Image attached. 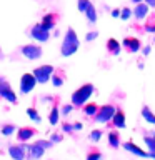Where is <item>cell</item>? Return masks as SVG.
<instances>
[{
	"label": "cell",
	"mask_w": 155,
	"mask_h": 160,
	"mask_svg": "<svg viewBox=\"0 0 155 160\" xmlns=\"http://www.w3.org/2000/svg\"><path fill=\"white\" fill-rule=\"evenodd\" d=\"M80 47V40L77 37V32L73 28H67V32L63 35L62 45H60V52H62L63 57H70L78 50Z\"/></svg>",
	"instance_id": "6da1fadb"
},
{
	"label": "cell",
	"mask_w": 155,
	"mask_h": 160,
	"mask_svg": "<svg viewBox=\"0 0 155 160\" xmlns=\"http://www.w3.org/2000/svg\"><path fill=\"white\" fill-rule=\"evenodd\" d=\"M93 92H95V87H93L92 83H85V85H82V87H78L72 93V103H73V107H82L83 103H87L88 98L93 95Z\"/></svg>",
	"instance_id": "7a4b0ae2"
},
{
	"label": "cell",
	"mask_w": 155,
	"mask_h": 160,
	"mask_svg": "<svg viewBox=\"0 0 155 160\" xmlns=\"http://www.w3.org/2000/svg\"><path fill=\"white\" fill-rule=\"evenodd\" d=\"M52 147H53L52 140H38L33 145H28L27 147V155H28V158H40L45 153V150L52 148Z\"/></svg>",
	"instance_id": "3957f363"
},
{
	"label": "cell",
	"mask_w": 155,
	"mask_h": 160,
	"mask_svg": "<svg viewBox=\"0 0 155 160\" xmlns=\"http://www.w3.org/2000/svg\"><path fill=\"white\" fill-rule=\"evenodd\" d=\"M115 110H117V108H115V105H110V103L98 107L97 113L93 115L95 122H98V123H107V122H110V120H112V117H113V113H115Z\"/></svg>",
	"instance_id": "277c9868"
},
{
	"label": "cell",
	"mask_w": 155,
	"mask_h": 160,
	"mask_svg": "<svg viewBox=\"0 0 155 160\" xmlns=\"http://www.w3.org/2000/svg\"><path fill=\"white\" fill-rule=\"evenodd\" d=\"M37 85V78H35L33 73H23L22 78H20V93L27 95L35 88Z\"/></svg>",
	"instance_id": "5b68a950"
},
{
	"label": "cell",
	"mask_w": 155,
	"mask_h": 160,
	"mask_svg": "<svg viewBox=\"0 0 155 160\" xmlns=\"http://www.w3.org/2000/svg\"><path fill=\"white\" fill-rule=\"evenodd\" d=\"M35 75V78H37V83H47L50 77H52L53 73V67L52 65H42V67H37L32 72Z\"/></svg>",
	"instance_id": "8992f818"
},
{
	"label": "cell",
	"mask_w": 155,
	"mask_h": 160,
	"mask_svg": "<svg viewBox=\"0 0 155 160\" xmlns=\"http://www.w3.org/2000/svg\"><path fill=\"white\" fill-rule=\"evenodd\" d=\"M22 53L25 58L28 60H37L43 55L42 52V47H38V45H33V43H28V45H23L22 47Z\"/></svg>",
	"instance_id": "52a82bcc"
},
{
	"label": "cell",
	"mask_w": 155,
	"mask_h": 160,
	"mask_svg": "<svg viewBox=\"0 0 155 160\" xmlns=\"http://www.w3.org/2000/svg\"><path fill=\"white\" fill-rule=\"evenodd\" d=\"M30 35L37 40V42H48V38H50V30H47V28H43L40 23H37V25H33L32 27V30H30Z\"/></svg>",
	"instance_id": "ba28073f"
},
{
	"label": "cell",
	"mask_w": 155,
	"mask_h": 160,
	"mask_svg": "<svg viewBox=\"0 0 155 160\" xmlns=\"http://www.w3.org/2000/svg\"><path fill=\"white\" fill-rule=\"evenodd\" d=\"M122 47L125 50H128L130 53H137L142 48V43H140V40L137 37H125L122 40Z\"/></svg>",
	"instance_id": "9c48e42d"
},
{
	"label": "cell",
	"mask_w": 155,
	"mask_h": 160,
	"mask_svg": "<svg viewBox=\"0 0 155 160\" xmlns=\"http://www.w3.org/2000/svg\"><path fill=\"white\" fill-rule=\"evenodd\" d=\"M27 147L28 145H10L8 147V153H10V157L15 158V160H23L25 157H27Z\"/></svg>",
	"instance_id": "30bf717a"
},
{
	"label": "cell",
	"mask_w": 155,
	"mask_h": 160,
	"mask_svg": "<svg viewBox=\"0 0 155 160\" xmlns=\"http://www.w3.org/2000/svg\"><path fill=\"white\" fill-rule=\"evenodd\" d=\"M110 122H112V125L115 128H125V127H127V122H125V112H123V110H120V108H117Z\"/></svg>",
	"instance_id": "8fae6325"
},
{
	"label": "cell",
	"mask_w": 155,
	"mask_h": 160,
	"mask_svg": "<svg viewBox=\"0 0 155 160\" xmlns=\"http://www.w3.org/2000/svg\"><path fill=\"white\" fill-rule=\"evenodd\" d=\"M35 133H37V130L32 128V127H20V128H17L18 142H27V140H30Z\"/></svg>",
	"instance_id": "7c38bea8"
},
{
	"label": "cell",
	"mask_w": 155,
	"mask_h": 160,
	"mask_svg": "<svg viewBox=\"0 0 155 160\" xmlns=\"http://www.w3.org/2000/svg\"><path fill=\"white\" fill-rule=\"evenodd\" d=\"M148 5L145 3V2H140V3H135V8H133V17L137 18V20H143V18H147V15H148Z\"/></svg>",
	"instance_id": "4fadbf2b"
},
{
	"label": "cell",
	"mask_w": 155,
	"mask_h": 160,
	"mask_svg": "<svg viewBox=\"0 0 155 160\" xmlns=\"http://www.w3.org/2000/svg\"><path fill=\"white\" fill-rule=\"evenodd\" d=\"M123 148L127 150V152H130V153L137 155V157H150L148 152H145L143 148H140L138 145H135L133 142H125L123 143Z\"/></svg>",
	"instance_id": "5bb4252c"
},
{
	"label": "cell",
	"mask_w": 155,
	"mask_h": 160,
	"mask_svg": "<svg viewBox=\"0 0 155 160\" xmlns=\"http://www.w3.org/2000/svg\"><path fill=\"white\" fill-rule=\"evenodd\" d=\"M40 25H42L43 28H47V30L55 28V25H57V17H55V13H47V15L42 18Z\"/></svg>",
	"instance_id": "9a60e30c"
},
{
	"label": "cell",
	"mask_w": 155,
	"mask_h": 160,
	"mask_svg": "<svg viewBox=\"0 0 155 160\" xmlns=\"http://www.w3.org/2000/svg\"><path fill=\"white\" fill-rule=\"evenodd\" d=\"M120 50H122V43L115 38H108L107 40V52L112 53V55H118Z\"/></svg>",
	"instance_id": "2e32d148"
},
{
	"label": "cell",
	"mask_w": 155,
	"mask_h": 160,
	"mask_svg": "<svg viewBox=\"0 0 155 160\" xmlns=\"http://www.w3.org/2000/svg\"><path fill=\"white\" fill-rule=\"evenodd\" d=\"M108 145L112 148H118L120 147V133L117 132V130L108 132Z\"/></svg>",
	"instance_id": "e0dca14e"
},
{
	"label": "cell",
	"mask_w": 155,
	"mask_h": 160,
	"mask_svg": "<svg viewBox=\"0 0 155 160\" xmlns=\"http://www.w3.org/2000/svg\"><path fill=\"white\" fill-rule=\"evenodd\" d=\"M85 17H87V20H88V23H95L97 22V18H98V15H97V10H95V7H93V3H90L88 7H87V10H85Z\"/></svg>",
	"instance_id": "ac0fdd59"
},
{
	"label": "cell",
	"mask_w": 155,
	"mask_h": 160,
	"mask_svg": "<svg viewBox=\"0 0 155 160\" xmlns=\"http://www.w3.org/2000/svg\"><path fill=\"white\" fill-rule=\"evenodd\" d=\"M0 97L5 98V100H8L10 103H17V102H18V100H17V95H15V92L12 90V87H7V88H5L3 92L0 93Z\"/></svg>",
	"instance_id": "d6986e66"
},
{
	"label": "cell",
	"mask_w": 155,
	"mask_h": 160,
	"mask_svg": "<svg viewBox=\"0 0 155 160\" xmlns=\"http://www.w3.org/2000/svg\"><path fill=\"white\" fill-rule=\"evenodd\" d=\"M143 30L147 33H155V13L147 15V22L143 25Z\"/></svg>",
	"instance_id": "ffe728a7"
},
{
	"label": "cell",
	"mask_w": 155,
	"mask_h": 160,
	"mask_svg": "<svg viewBox=\"0 0 155 160\" xmlns=\"http://www.w3.org/2000/svg\"><path fill=\"white\" fill-rule=\"evenodd\" d=\"M50 80H52L53 87H62V85H63V72H60V70H53Z\"/></svg>",
	"instance_id": "44dd1931"
},
{
	"label": "cell",
	"mask_w": 155,
	"mask_h": 160,
	"mask_svg": "<svg viewBox=\"0 0 155 160\" xmlns=\"http://www.w3.org/2000/svg\"><path fill=\"white\" fill-rule=\"evenodd\" d=\"M142 118L145 120V122H148V123L155 125V113L147 107V105H145V107H142Z\"/></svg>",
	"instance_id": "7402d4cb"
},
{
	"label": "cell",
	"mask_w": 155,
	"mask_h": 160,
	"mask_svg": "<svg viewBox=\"0 0 155 160\" xmlns=\"http://www.w3.org/2000/svg\"><path fill=\"white\" fill-rule=\"evenodd\" d=\"M82 107H83V113L87 115V117H93V115L97 113V110H98V105H97V103H93V102L83 103Z\"/></svg>",
	"instance_id": "603a6c76"
},
{
	"label": "cell",
	"mask_w": 155,
	"mask_h": 160,
	"mask_svg": "<svg viewBox=\"0 0 155 160\" xmlns=\"http://www.w3.org/2000/svg\"><path fill=\"white\" fill-rule=\"evenodd\" d=\"M143 142L148 147V155L152 158H155V138L150 137V135H147V137H143Z\"/></svg>",
	"instance_id": "cb8c5ba5"
},
{
	"label": "cell",
	"mask_w": 155,
	"mask_h": 160,
	"mask_svg": "<svg viewBox=\"0 0 155 160\" xmlns=\"http://www.w3.org/2000/svg\"><path fill=\"white\" fill-rule=\"evenodd\" d=\"M58 117H60V110L58 107H52V110H50V113H48V123L50 125H57L58 123Z\"/></svg>",
	"instance_id": "d4e9b609"
},
{
	"label": "cell",
	"mask_w": 155,
	"mask_h": 160,
	"mask_svg": "<svg viewBox=\"0 0 155 160\" xmlns=\"http://www.w3.org/2000/svg\"><path fill=\"white\" fill-rule=\"evenodd\" d=\"M15 132H17V128H15L13 123H7L2 127V135L3 137H10V135H13Z\"/></svg>",
	"instance_id": "484cf974"
},
{
	"label": "cell",
	"mask_w": 155,
	"mask_h": 160,
	"mask_svg": "<svg viewBox=\"0 0 155 160\" xmlns=\"http://www.w3.org/2000/svg\"><path fill=\"white\" fill-rule=\"evenodd\" d=\"M27 115H28V117H30V118L33 120L35 123H38L40 120H42V117H40V113L37 112V108H33V107H30V108H27Z\"/></svg>",
	"instance_id": "4316f807"
},
{
	"label": "cell",
	"mask_w": 155,
	"mask_h": 160,
	"mask_svg": "<svg viewBox=\"0 0 155 160\" xmlns=\"http://www.w3.org/2000/svg\"><path fill=\"white\" fill-rule=\"evenodd\" d=\"M132 15H133V10H130L128 7H125V8L120 10V18H122V20H128Z\"/></svg>",
	"instance_id": "83f0119b"
},
{
	"label": "cell",
	"mask_w": 155,
	"mask_h": 160,
	"mask_svg": "<svg viewBox=\"0 0 155 160\" xmlns=\"http://www.w3.org/2000/svg\"><path fill=\"white\" fill-rule=\"evenodd\" d=\"M90 3H92V2H90V0H78V2H77V8H78V12H85V10H87V7H88V5Z\"/></svg>",
	"instance_id": "f1b7e54d"
},
{
	"label": "cell",
	"mask_w": 155,
	"mask_h": 160,
	"mask_svg": "<svg viewBox=\"0 0 155 160\" xmlns=\"http://www.w3.org/2000/svg\"><path fill=\"white\" fill-rule=\"evenodd\" d=\"M100 138H102V130H92L90 132V140L92 142H98Z\"/></svg>",
	"instance_id": "f546056e"
},
{
	"label": "cell",
	"mask_w": 155,
	"mask_h": 160,
	"mask_svg": "<svg viewBox=\"0 0 155 160\" xmlns=\"http://www.w3.org/2000/svg\"><path fill=\"white\" fill-rule=\"evenodd\" d=\"M98 158H102V153L98 150H92V152L87 153V160H98Z\"/></svg>",
	"instance_id": "4dcf8cb0"
},
{
	"label": "cell",
	"mask_w": 155,
	"mask_h": 160,
	"mask_svg": "<svg viewBox=\"0 0 155 160\" xmlns=\"http://www.w3.org/2000/svg\"><path fill=\"white\" fill-rule=\"evenodd\" d=\"M97 37H98V32H97V30H92V32H87V35H85V40H87V42H93Z\"/></svg>",
	"instance_id": "1f68e13d"
},
{
	"label": "cell",
	"mask_w": 155,
	"mask_h": 160,
	"mask_svg": "<svg viewBox=\"0 0 155 160\" xmlns=\"http://www.w3.org/2000/svg\"><path fill=\"white\" fill-rule=\"evenodd\" d=\"M62 130H63L65 133H72V132H75V128H73V123H68V122L62 123Z\"/></svg>",
	"instance_id": "d6a6232c"
},
{
	"label": "cell",
	"mask_w": 155,
	"mask_h": 160,
	"mask_svg": "<svg viewBox=\"0 0 155 160\" xmlns=\"http://www.w3.org/2000/svg\"><path fill=\"white\" fill-rule=\"evenodd\" d=\"M73 110V103L72 105H63V108H62V115H68L70 112Z\"/></svg>",
	"instance_id": "836d02e7"
},
{
	"label": "cell",
	"mask_w": 155,
	"mask_h": 160,
	"mask_svg": "<svg viewBox=\"0 0 155 160\" xmlns=\"http://www.w3.org/2000/svg\"><path fill=\"white\" fill-rule=\"evenodd\" d=\"M62 138H63V137H62L60 133H53L52 137H50V140H52L53 143H58V142H62Z\"/></svg>",
	"instance_id": "e575fe53"
},
{
	"label": "cell",
	"mask_w": 155,
	"mask_h": 160,
	"mask_svg": "<svg viewBox=\"0 0 155 160\" xmlns=\"http://www.w3.org/2000/svg\"><path fill=\"white\" fill-rule=\"evenodd\" d=\"M150 50H152V47H150V45H143V47H142V55H148Z\"/></svg>",
	"instance_id": "d590c367"
},
{
	"label": "cell",
	"mask_w": 155,
	"mask_h": 160,
	"mask_svg": "<svg viewBox=\"0 0 155 160\" xmlns=\"http://www.w3.org/2000/svg\"><path fill=\"white\" fill-rule=\"evenodd\" d=\"M110 15H112L113 18H120V10H118V8H113V10H112V13H110Z\"/></svg>",
	"instance_id": "8d00e7d4"
},
{
	"label": "cell",
	"mask_w": 155,
	"mask_h": 160,
	"mask_svg": "<svg viewBox=\"0 0 155 160\" xmlns=\"http://www.w3.org/2000/svg\"><path fill=\"white\" fill-rule=\"evenodd\" d=\"M73 128H75V132H78V130L83 128V125L80 123V122H75V123H73Z\"/></svg>",
	"instance_id": "74e56055"
},
{
	"label": "cell",
	"mask_w": 155,
	"mask_h": 160,
	"mask_svg": "<svg viewBox=\"0 0 155 160\" xmlns=\"http://www.w3.org/2000/svg\"><path fill=\"white\" fill-rule=\"evenodd\" d=\"M145 3L148 5V7H155V0H143Z\"/></svg>",
	"instance_id": "f35d334b"
},
{
	"label": "cell",
	"mask_w": 155,
	"mask_h": 160,
	"mask_svg": "<svg viewBox=\"0 0 155 160\" xmlns=\"http://www.w3.org/2000/svg\"><path fill=\"white\" fill-rule=\"evenodd\" d=\"M133 3H140V2H143V0H132Z\"/></svg>",
	"instance_id": "ab89813d"
},
{
	"label": "cell",
	"mask_w": 155,
	"mask_h": 160,
	"mask_svg": "<svg viewBox=\"0 0 155 160\" xmlns=\"http://www.w3.org/2000/svg\"><path fill=\"white\" fill-rule=\"evenodd\" d=\"M152 137H153V138H155V132H153V133H152Z\"/></svg>",
	"instance_id": "60d3db41"
},
{
	"label": "cell",
	"mask_w": 155,
	"mask_h": 160,
	"mask_svg": "<svg viewBox=\"0 0 155 160\" xmlns=\"http://www.w3.org/2000/svg\"><path fill=\"white\" fill-rule=\"evenodd\" d=\"M153 40H155V38H153Z\"/></svg>",
	"instance_id": "b9f144b4"
}]
</instances>
